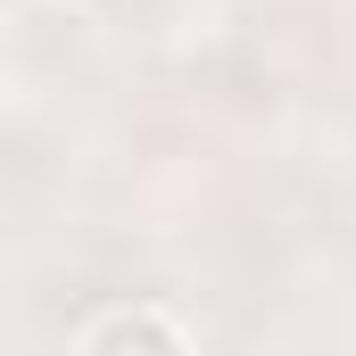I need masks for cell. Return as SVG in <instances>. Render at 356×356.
Masks as SVG:
<instances>
[{
	"label": "cell",
	"mask_w": 356,
	"mask_h": 356,
	"mask_svg": "<svg viewBox=\"0 0 356 356\" xmlns=\"http://www.w3.org/2000/svg\"><path fill=\"white\" fill-rule=\"evenodd\" d=\"M75 356H191V332H182L166 307H116Z\"/></svg>",
	"instance_id": "6da1fadb"
}]
</instances>
